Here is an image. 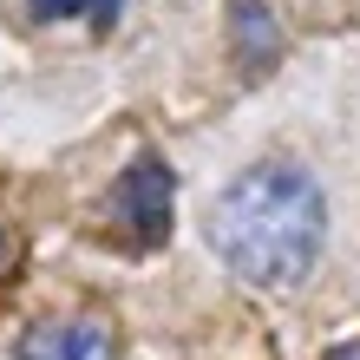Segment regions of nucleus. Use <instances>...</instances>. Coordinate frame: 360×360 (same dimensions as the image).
Listing matches in <instances>:
<instances>
[{
    "instance_id": "obj_7",
    "label": "nucleus",
    "mask_w": 360,
    "mask_h": 360,
    "mask_svg": "<svg viewBox=\"0 0 360 360\" xmlns=\"http://www.w3.org/2000/svg\"><path fill=\"white\" fill-rule=\"evenodd\" d=\"M334 360H360V347H341V354H334Z\"/></svg>"
},
{
    "instance_id": "obj_3",
    "label": "nucleus",
    "mask_w": 360,
    "mask_h": 360,
    "mask_svg": "<svg viewBox=\"0 0 360 360\" xmlns=\"http://www.w3.org/2000/svg\"><path fill=\"white\" fill-rule=\"evenodd\" d=\"M20 360H118V334L105 321H92V314L39 321L20 334Z\"/></svg>"
},
{
    "instance_id": "obj_2",
    "label": "nucleus",
    "mask_w": 360,
    "mask_h": 360,
    "mask_svg": "<svg viewBox=\"0 0 360 360\" xmlns=\"http://www.w3.org/2000/svg\"><path fill=\"white\" fill-rule=\"evenodd\" d=\"M171 203H177V177L164 158H131V171L112 184V197H105V223L118 229L131 249H158L171 236Z\"/></svg>"
},
{
    "instance_id": "obj_4",
    "label": "nucleus",
    "mask_w": 360,
    "mask_h": 360,
    "mask_svg": "<svg viewBox=\"0 0 360 360\" xmlns=\"http://www.w3.org/2000/svg\"><path fill=\"white\" fill-rule=\"evenodd\" d=\"M229 27H236V53H243V66L256 72V66H269L275 59V20H269V7L262 0H229Z\"/></svg>"
},
{
    "instance_id": "obj_1",
    "label": "nucleus",
    "mask_w": 360,
    "mask_h": 360,
    "mask_svg": "<svg viewBox=\"0 0 360 360\" xmlns=\"http://www.w3.org/2000/svg\"><path fill=\"white\" fill-rule=\"evenodd\" d=\"M321 190L295 164H256L217 197L210 217V243L217 256L256 288H288L302 282L321 256Z\"/></svg>"
},
{
    "instance_id": "obj_5",
    "label": "nucleus",
    "mask_w": 360,
    "mask_h": 360,
    "mask_svg": "<svg viewBox=\"0 0 360 360\" xmlns=\"http://www.w3.org/2000/svg\"><path fill=\"white\" fill-rule=\"evenodd\" d=\"M27 7H33V13H53V20H59V13H118L124 0H27Z\"/></svg>"
},
{
    "instance_id": "obj_6",
    "label": "nucleus",
    "mask_w": 360,
    "mask_h": 360,
    "mask_svg": "<svg viewBox=\"0 0 360 360\" xmlns=\"http://www.w3.org/2000/svg\"><path fill=\"white\" fill-rule=\"evenodd\" d=\"M13 256H20V243H13V229H0V282H7V269H13Z\"/></svg>"
}]
</instances>
